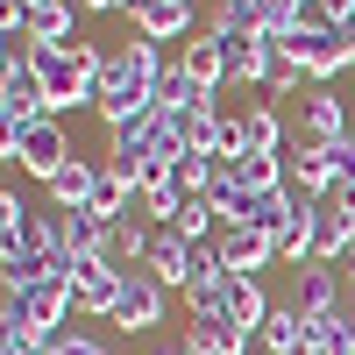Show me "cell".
Listing matches in <instances>:
<instances>
[{"label": "cell", "mask_w": 355, "mask_h": 355, "mask_svg": "<svg viewBox=\"0 0 355 355\" xmlns=\"http://www.w3.org/2000/svg\"><path fill=\"white\" fill-rule=\"evenodd\" d=\"M164 50L150 36H135V43H107V64H100V121L107 128H128L135 114H150L157 107V85H164Z\"/></svg>", "instance_id": "6da1fadb"}, {"label": "cell", "mask_w": 355, "mask_h": 355, "mask_svg": "<svg viewBox=\"0 0 355 355\" xmlns=\"http://www.w3.org/2000/svg\"><path fill=\"white\" fill-rule=\"evenodd\" d=\"M28 64L43 78V100L50 114H71V107H100V64H107V43H28Z\"/></svg>", "instance_id": "7a4b0ae2"}, {"label": "cell", "mask_w": 355, "mask_h": 355, "mask_svg": "<svg viewBox=\"0 0 355 355\" xmlns=\"http://www.w3.org/2000/svg\"><path fill=\"white\" fill-rule=\"evenodd\" d=\"M0 157H8L15 171H28V178H50L64 171L78 150H71V135H64V114H43V121H28V128H0Z\"/></svg>", "instance_id": "3957f363"}, {"label": "cell", "mask_w": 355, "mask_h": 355, "mask_svg": "<svg viewBox=\"0 0 355 355\" xmlns=\"http://www.w3.org/2000/svg\"><path fill=\"white\" fill-rule=\"evenodd\" d=\"M50 100H43V78L36 64H28V43L8 36L0 43V128H28V121H43Z\"/></svg>", "instance_id": "277c9868"}, {"label": "cell", "mask_w": 355, "mask_h": 355, "mask_svg": "<svg viewBox=\"0 0 355 355\" xmlns=\"http://www.w3.org/2000/svg\"><path fill=\"white\" fill-rule=\"evenodd\" d=\"M348 135H355L348 100L334 93V85H306L299 114H291V142H299V150H334V142H348Z\"/></svg>", "instance_id": "5b68a950"}, {"label": "cell", "mask_w": 355, "mask_h": 355, "mask_svg": "<svg viewBox=\"0 0 355 355\" xmlns=\"http://www.w3.org/2000/svg\"><path fill=\"white\" fill-rule=\"evenodd\" d=\"M64 277H71V291H78V313L107 320L114 306H121V291H128V263H114V256H100V249H78V256H64Z\"/></svg>", "instance_id": "8992f818"}, {"label": "cell", "mask_w": 355, "mask_h": 355, "mask_svg": "<svg viewBox=\"0 0 355 355\" xmlns=\"http://www.w3.org/2000/svg\"><path fill=\"white\" fill-rule=\"evenodd\" d=\"M284 50L299 57L306 85H334V78L355 64V43H348V28H299V36H291Z\"/></svg>", "instance_id": "52a82bcc"}, {"label": "cell", "mask_w": 355, "mask_h": 355, "mask_svg": "<svg viewBox=\"0 0 355 355\" xmlns=\"http://www.w3.org/2000/svg\"><path fill=\"white\" fill-rule=\"evenodd\" d=\"M291 306H299L306 320H327L348 306V277L341 263H306V270H291Z\"/></svg>", "instance_id": "ba28073f"}, {"label": "cell", "mask_w": 355, "mask_h": 355, "mask_svg": "<svg viewBox=\"0 0 355 355\" xmlns=\"http://www.w3.org/2000/svg\"><path fill=\"white\" fill-rule=\"evenodd\" d=\"M128 15H135V36H150V43H178V36L192 43L206 28L199 21V0H135Z\"/></svg>", "instance_id": "9c48e42d"}, {"label": "cell", "mask_w": 355, "mask_h": 355, "mask_svg": "<svg viewBox=\"0 0 355 355\" xmlns=\"http://www.w3.org/2000/svg\"><path fill=\"white\" fill-rule=\"evenodd\" d=\"M164 284L150 277V270H128V291H121V306L107 313V327H128V334H150V327H164Z\"/></svg>", "instance_id": "30bf717a"}, {"label": "cell", "mask_w": 355, "mask_h": 355, "mask_svg": "<svg viewBox=\"0 0 355 355\" xmlns=\"http://www.w3.org/2000/svg\"><path fill=\"white\" fill-rule=\"evenodd\" d=\"M220 313H227V327L242 341H256L263 320H270V291H263V277H220Z\"/></svg>", "instance_id": "8fae6325"}, {"label": "cell", "mask_w": 355, "mask_h": 355, "mask_svg": "<svg viewBox=\"0 0 355 355\" xmlns=\"http://www.w3.org/2000/svg\"><path fill=\"white\" fill-rule=\"evenodd\" d=\"M214 249H220V270H227V277H256V270H270V263H277V242H270V234H256V227H220Z\"/></svg>", "instance_id": "7c38bea8"}, {"label": "cell", "mask_w": 355, "mask_h": 355, "mask_svg": "<svg viewBox=\"0 0 355 355\" xmlns=\"http://www.w3.org/2000/svg\"><path fill=\"white\" fill-rule=\"evenodd\" d=\"M256 348H263V355H313V320H306L299 306H270Z\"/></svg>", "instance_id": "4fadbf2b"}, {"label": "cell", "mask_w": 355, "mask_h": 355, "mask_svg": "<svg viewBox=\"0 0 355 355\" xmlns=\"http://www.w3.org/2000/svg\"><path fill=\"white\" fill-rule=\"evenodd\" d=\"M284 164H291V192H299V199H327L341 185V171H334L327 150H299V142H284Z\"/></svg>", "instance_id": "5bb4252c"}, {"label": "cell", "mask_w": 355, "mask_h": 355, "mask_svg": "<svg viewBox=\"0 0 355 355\" xmlns=\"http://www.w3.org/2000/svg\"><path fill=\"white\" fill-rule=\"evenodd\" d=\"M164 291H185L192 284V242L185 234H171V227H157V249H150V263H142Z\"/></svg>", "instance_id": "9a60e30c"}, {"label": "cell", "mask_w": 355, "mask_h": 355, "mask_svg": "<svg viewBox=\"0 0 355 355\" xmlns=\"http://www.w3.org/2000/svg\"><path fill=\"white\" fill-rule=\"evenodd\" d=\"M71 15H78V0H36V8L21 15V43H78L71 36Z\"/></svg>", "instance_id": "2e32d148"}, {"label": "cell", "mask_w": 355, "mask_h": 355, "mask_svg": "<svg viewBox=\"0 0 355 355\" xmlns=\"http://www.w3.org/2000/svg\"><path fill=\"white\" fill-rule=\"evenodd\" d=\"M93 185H100V164H93V157H71V164L57 171L43 192H50L57 214H78V206H93Z\"/></svg>", "instance_id": "e0dca14e"}, {"label": "cell", "mask_w": 355, "mask_h": 355, "mask_svg": "<svg viewBox=\"0 0 355 355\" xmlns=\"http://www.w3.org/2000/svg\"><path fill=\"white\" fill-rule=\"evenodd\" d=\"M178 64H185V71L206 85V93H220V85H227V43L214 36V28H199V36L178 50Z\"/></svg>", "instance_id": "ac0fdd59"}, {"label": "cell", "mask_w": 355, "mask_h": 355, "mask_svg": "<svg viewBox=\"0 0 355 355\" xmlns=\"http://www.w3.org/2000/svg\"><path fill=\"white\" fill-rule=\"evenodd\" d=\"M157 107L164 114H178V121H185V114H199V107H214V93H206V85L185 71V64H171L164 71V85H157Z\"/></svg>", "instance_id": "d6986e66"}, {"label": "cell", "mask_w": 355, "mask_h": 355, "mask_svg": "<svg viewBox=\"0 0 355 355\" xmlns=\"http://www.w3.org/2000/svg\"><path fill=\"white\" fill-rule=\"evenodd\" d=\"M206 28L214 36H263V0H214Z\"/></svg>", "instance_id": "ffe728a7"}, {"label": "cell", "mask_w": 355, "mask_h": 355, "mask_svg": "<svg viewBox=\"0 0 355 355\" xmlns=\"http://www.w3.org/2000/svg\"><path fill=\"white\" fill-rule=\"evenodd\" d=\"M150 249H157V227H150V220H135V214L114 220V256H121L128 270H142V263H150Z\"/></svg>", "instance_id": "44dd1931"}, {"label": "cell", "mask_w": 355, "mask_h": 355, "mask_svg": "<svg viewBox=\"0 0 355 355\" xmlns=\"http://www.w3.org/2000/svg\"><path fill=\"white\" fill-rule=\"evenodd\" d=\"M142 192L128 185V178H114V171H100V185H93V206L85 214H100V220H128V206H135Z\"/></svg>", "instance_id": "7402d4cb"}, {"label": "cell", "mask_w": 355, "mask_h": 355, "mask_svg": "<svg viewBox=\"0 0 355 355\" xmlns=\"http://www.w3.org/2000/svg\"><path fill=\"white\" fill-rule=\"evenodd\" d=\"M28 220H36V206L8 185V192H0V249H21L28 242Z\"/></svg>", "instance_id": "603a6c76"}, {"label": "cell", "mask_w": 355, "mask_h": 355, "mask_svg": "<svg viewBox=\"0 0 355 355\" xmlns=\"http://www.w3.org/2000/svg\"><path fill=\"white\" fill-rule=\"evenodd\" d=\"M220 214H214V199L206 192H185V206H178V220H171V234H185V242H206V227H214Z\"/></svg>", "instance_id": "cb8c5ba5"}, {"label": "cell", "mask_w": 355, "mask_h": 355, "mask_svg": "<svg viewBox=\"0 0 355 355\" xmlns=\"http://www.w3.org/2000/svg\"><path fill=\"white\" fill-rule=\"evenodd\" d=\"M214 185V157H178L171 164V192H206Z\"/></svg>", "instance_id": "d4e9b609"}, {"label": "cell", "mask_w": 355, "mask_h": 355, "mask_svg": "<svg viewBox=\"0 0 355 355\" xmlns=\"http://www.w3.org/2000/svg\"><path fill=\"white\" fill-rule=\"evenodd\" d=\"M327 157H334V171H341V185H355V135H348V142H334ZM341 185H334V192H341Z\"/></svg>", "instance_id": "484cf974"}, {"label": "cell", "mask_w": 355, "mask_h": 355, "mask_svg": "<svg viewBox=\"0 0 355 355\" xmlns=\"http://www.w3.org/2000/svg\"><path fill=\"white\" fill-rule=\"evenodd\" d=\"M85 15H121V8H135V0H78Z\"/></svg>", "instance_id": "4316f807"}, {"label": "cell", "mask_w": 355, "mask_h": 355, "mask_svg": "<svg viewBox=\"0 0 355 355\" xmlns=\"http://www.w3.org/2000/svg\"><path fill=\"white\" fill-rule=\"evenodd\" d=\"M0 355H43L36 341H0Z\"/></svg>", "instance_id": "83f0119b"}, {"label": "cell", "mask_w": 355, "mask_h": 355, "mask_svg": "<svg viewBox=\"0 0 355 355\" xmlns=\"http://www.w3.org/2000/svg\"><path fill=\"white\" fill-rule=\"evenodd\" d=\"M157 355H192V348H185V341H171V348H157Z\"/></svg>", "instance_id": "f1b7e54d"}, {"label": "cell", "mask_w": 355, "mask_h": 355, "mask_svg": "<svg viewBox=\"0 0 355 355\" xmlns=\"http://www.w3.org/2000/svg\"><path fill=\"white\" fill-rule=\"evenodd\" d=\"M348 313H355V284H348Z\"/></svg>", "instance_id": "f546056e"}, {"label": "cell", "mask_w": 355, "mask_h": 355, "mask_svg": "<svg viewBox=\"0 0 355 355\" xmlns=\"http://www.w3.org/2000/svg\"><path fill=\"white\" fill-rule=\"evenodd\" d=\"M28 8H36V0H28Z\"/></svg>", "instance_id": "4dcf8cb0"}]
</instances>
